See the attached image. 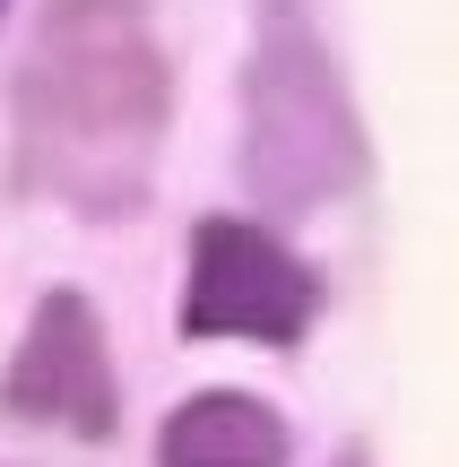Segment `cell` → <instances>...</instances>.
Here are the masks:
<instances>
[{"label": "cell", "instance_id": "1", "mask_svg": "<svg viewBox=\"0 0 459 467\" xmlns=\"http://www.w3.org/2000/svg\"><path fill=\"white\" fill-rule=\"evenodd\" d=\"M173 113L148 0H52L17 69V173L78 217H130Z\"/></svg>", "mask_w": 459, "mask_h": 467}, {"label": "cell", "instance_id": "2", "mask_svg": "<svg viewBox=\"0 0 459 467\" xmlns=\"http://www.w3.org/2000/svg\"><path fill=\"white\" fill-rule=\"evenodd\" d=\"M243 165L269 191L277 208H329L339 191H356L364 173V139L356 113H347L339 78L321 61V35L295 26L287 0L269 9V35H260L252 87H243Z\"/></svg>", "mask_w": 459, "mask_h": 467}, {"label": "cell", "instance_id": "3", "mask_svg": "<svg viewBox=\"0 0 459 467\" xmlns=\"http://www.w3.org/2000/svg\"><path fill=\"white\" fill-rule=\"evenodd\" d=\"M321 320V277L252 217H200L183 268V337H252V347H304Z\"/></svg>", "mask_w": 459, "mask_h": 467}, {"label": "cell", "instance_id": "4", "mask_svg": "<svg viewBox=\"0 0 459 467\" xmlns=\"http://www.w3.org/2000/svg\"><path fill=\"white\" fill-rule=\"evenodd\" d=\"M0 424H35V433H69V441H113L121 381H113L104 320L78 285H52L35 303L26 337L9 347V364H0Z\"/></svg>", "mask_w": 459, "mask_h": 467}, {"label": "cell", "instance_id": "5", "mask_svg": "<svg viewBox=\"0 0 459 467\" xmlns=\"http://www.w3.org/2000/svg\"><path fill=\"white\" fill-rule=\"evenodd\" d=\"M156 467H295V424L260 389H191L156 424Z\"/></svg>", "mask_w": 459, "mask_h": 467}, {"label": "cell", "instance_id": "6", "mask_svg": "<svg viewBox=\"0 0 459 467\" xmlns=\"http://www.w3.org/2000/svg\"><path fill=\"white\" fill-rule=\"evenodd\" d=\"M0 9H9V0H0Z\"/></svg>", "mask_w": 459, "mask_h": 467}]
</instances>
